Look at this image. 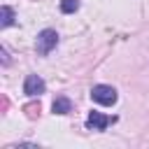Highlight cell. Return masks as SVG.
Returning a JSON list of instances; mask_svg holds the SVG:
<instances>
[{"label":"cell","mask_w":149,"mask_h":149,"mask_svg":"<svg viewBox=\"0 0 149 149\" xmlns=\"http://www.w3.org/2000/svg\"><path fill=\"white\" fill-rule=\"evenodd\" d=\"M91 98L98 102V105H114L116 102V88L114 86H107V84H95L91 88Z\"/></svg>","instance_id":"7a4b0ae2"},{"label":"cell","mask_w":149,"mask_h":149,"mask_svg":"<svg viewBox=\"0 0 149 149\" xmlns=\"http://www.w3.org/2000/svg\"><path fill=\"white\" fill-rule=\"evenodd\" d=\"M12 23H14V9H12L9 5H2V9H0V26L7 28V26H12Z\"/></svg>","instance_id":"8992f818"},{"label":"cell","mask_w":149,"mask_h":149,"mask_svg":"<svg viewBox=\"0 0 149 149\" xmlns=\"http://www.w3.org/2000/svg\"><path fill=\"white\" fill-rule=\"evenodd\" d=\"M58 44V33L51 30V28H44L40 35H37V42H35V49L40 56H49Z\"/></svg>","instance_id":"6da1fadb"},{"label":"cell","mask_w":149,"mask_h":149,"mask_svg":"<svg viewBox=\"0 0 149 149\" xmlns=\"http://www.w3.org/2000/svg\"><path fill=\"white\" fill-rule=\"evenodd\" d=\"M79 9V0H61V12L63 14H74Z\"/></svg>","instance_id":"52a82bcc"},{"label":"cell","mask_w":149,"mask_h":149,"mask_svg":"<svg viewBox=\"0 0 149 149\" xmlns=\"http://www.w3.org/2000/svg\"><path fill=\"white\" fill-rule=\"evenodd\" d=\"M116 121V116H107V114H100V112H91L88 119H86V126L93 128V130H105L107 126H112Z\"/></svg>","instance_id":"277c9868"},{"label":"cell","mask_w":149,"mask_h":149,"mask_svg":"<svg viewBox=\"0 0 149 149\" xmlns=\"http://www.w3.org/2000/svg\"><path fill=\"white\" fill-rule=\"evenodd\" d=\"M23 93H26L28 98H35V95L44 93V79L37 77V74H28L26 81H23Z\"/></svg>","instance_id":"3957f363"},{"label":"cell","mask_w":149,"mask_h":149,"mask_svg":"<svg viewBox=\"0 0 149 149\" xmlns=\"http://www.w3.org/2000/svg\"><path fill=\"white\" fill-rule=\"evenodd\" d=\"M51 109H54V114H70V112H72V102H70V98L58 95V98L54 100Z\"/></svg>","instance_id":"5b68a950"}]
</instances>
